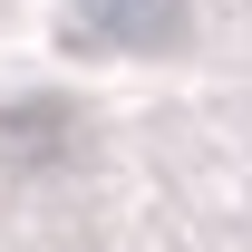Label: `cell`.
I'll use <instances>...</instances> for the list:
<instances>
[{
    "mask_svg": "<svg viewBox=\"0 0 252 252\" xmlns=\"http://www.w3.org/2000/svg\"><path fill=\"white\" fill-rule=\"evenodd\" d=\"M185 20V0H78V39L97 49H165Z\"/></svg>",
    "mask_w": 252,
    "mask_h": 252,
    "instance_id": "6da1fadb",
    "label": "cell"
},
{
    "mask_svg": "<svg viewBox=\"0 0 252 252\" xmlns=\"http://www.w3.org/2000/svg\"><path fill=\"white\" fill-rule=\"evenodd\" d=\"M59 136H68L59 107H20V117H0V146H30V156H49Z\"/></svg>",
    "mask_w": 252,
    "mask_h": 252,
    "instance_id": "7a4b0ae2",
    "label": "cell"
}]
</instances>
